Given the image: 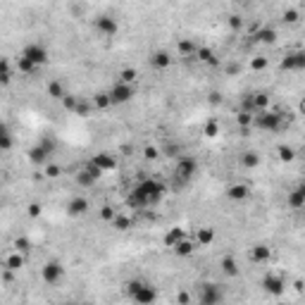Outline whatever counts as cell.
Here are the masks:
<instances>
[{"instance_id":"obj_1","label":"cell","mask_w":305,"mask_h":305,"mask_svg":"<svg viewBox=\"0 0 305 305\" xmlns=\"http://www.w3.org/2000/svg\"><path fill=\"white\" fill-rule=\"evenodd\" d=\"M167 193V184L160 179H141L127 196V205L134 210H148V207L160 205V200Z\"/></svg>"},{"instance_id":"obj_2","label":"cell","mask_w":305,"mask_h":305,"mask_svg":"<svg viewBox=\"0 0 305 305\" xmlns=\"http://www.w3.org/2000/svg\"><path fill=\"white\" fill-rule=\"evenodd\" d=\"M127 296L139 305H148V303H155V301H157V291H155L148 282H141V279H131V282L127 284Z\"/></svg>"},{"instance_id":"obj_3","label":"cell","mask_w":305,"mask_h":305,"mask_svg":"<svg viewBox=\"0 0 305 305\" xmlns=\"http://www.w3.org/2000/svg\"><path fill=\"white\" fill-rule=\"evenodd\" d=\"M253 124L260 131H279L284 124V115L279 110H260L253 115Z\"/></svg>"},{"instance_id":"obj_4","label":"cell","mask_w":305,"mask_h":305,"mask_svg":"<svg viewBox=\"0 0 305 305\" xmlns=\"http://www.w3.org/2000/svg\"><path fill=\"white\" fill-rule=\"evenodd\" d=\"M198 172V160L196 157H188V155H184V157H179L174 164V179L176 184H188L193 176H196Z\"/></svg>"},{"instance_id":"obj_5","label":"cell","mask_w":305,"mask_h":305,"mask_svg":"<svg viewBox=\"0 0 305 305\" xmlns=\"http://www.w3.org/2000/svg\"><path fill=\"white\" fill-rule=\"evenodd\" d=\"M53 152H55V141L53 139H41V141L29 151V162L36 164V167H43V164L50 160V155H53Z\"/></svg>"},{"instance_id":"obj_6","label":"cell","mask_w":305,"mask_h":305,"mask_svg":"<svg viewBox=\"0 0 305 305\" xmlns=\"http://www.w3.org/2000/svg\"><path fill=\"white\" fill-rule=\"evenodd\" d=\"M134 96H136V86H134V84H124V81H117V84L108 91L110 105H124V103H129Z\"/></svg>"},{"instance_id":"obj_7","label":"cell","mask_w":305,"mask_h":305,"mask_svg":"<svg viewBox=\"0 0 305 305\" xmlns=\"http://www.w3.org/2000/svg\"><path fill=\"white\" fill-rule=\"evenodd\" d=\"M196 301L203 305H217L224 301V291H222L219 284H200Z\"/></svg>"},{"instance_id":"obj_8","label":"cell","mask_w":305,"mask_h":305,"mask_svg":"<svg viewBox=\"0 0 305 305\" xmlns=\"http://www.w3.org/2000/svg\"><path fill=\"white\" fill-rule=\"evenodd\" d=\"M19 55H22V57H26L29 62H33L36 67H43L45 62L50 60V55H48V48H45L43 43H36V41H33V43H26V45H24Z\"/></svg>"},{"instance_id":"obj_9","label":"cell","mask_w":305,"mask_h":305,"mask_svg":"<svg viewBox=\"0 0 305 305\" xmlns=\"http://www.w3.org/2000/svg\"><path fill=\"white\" fill-rule=\"evenodd\" d=\"M41 279H43L48 286H57V284L65 279V267H62V262L48 260L43 267H41Z\"/></svg>"},{"instance_id":"obj_10","label":"cell","mask_w":305,"mask_h":305,"mask_svg":"<svg viewBox=\"0 0 305 305\" xmlns=\"http://www.w3.org/2000/svg\"><path fill=\"white\" fill-rule=\"evenodd\" d=\"M100 176H103V172H100L96 164L88 162L84 169H79V172H76L74 181H76V186H79V188H91V186H96V181H98Z\"/></svg>"},{"instance_id":"obj_11","label":"cell","mask_w":305,"mask_h":305,"mask_svg":"<svg viewBox=\"0 0 305 305\" xmlns=\"http://www.w3.org/2000/svg\"><path fill=\"white\" fill-rule=\"evenodd\" d=\"M93 29H96L100 36L110 38V36H117L120 22H117L115 17H110V14H100V17H96V22H93Z\"/></svg>"},{"instance_id":"obj_12","label":"cell","mask_w":305,"mask_h":305,"mask_svg":"<svg viewBox=\"0 0 305 305\" xmlns=\"http://www.w3.org/2000/svg\"><path fill=\"white\" fill-rule=\"evenodd\" d=\"M91 164H96L103 174H108L112 169H117V157H115L112 152L103 151V152H96V155L91 157Z\"/></svg>"},{"instance_id":"obj_13","label":"cell","mask_w":305,"mask_h":305,"mask_svg":"<svg viewBox=\"0 0 305 305\" xmlns=\"http://www.w3.org/2000/svg\"><path fill=\"white\" fill-rule=\"evenodd\" d=\"M262 289L272 296H282L286 291V284H284V279L279 274H265L262 277Z\"/></svg>"},{"instance_id":"obj_14","label":"cell","mask_w":305,"mask_h":305,"mask_svg":"<svg viewBox=\"0 0 305 305\" xmlns=\"http://www.w3.org/2000/svg\"><path fill=\"white\" fill-rule=\"evenodd\" d=\"M282 67L284 69H289V72H301V69L305 67V53L303 50H294V53H289L282 60Z\"/></svg>"},{"instance_id":"obj_15","label":"cell","mask_w":305,"mask_h":305,"mask_svg":"<svg viewBox=\"0 0 305 305\" xmlns=\"http://www.w3.org/2000/svg\"><path fill=\"white\" fill-rule=\"evenodd\" d=\"M148 62H151L152 69L164 72V69H169V67H172V55L167 53V50H155V53L148 57Z\"/></svg>"},{"instance_id":"obj_16","label":"cell","mask_w":305,"mask_h":305,"mask_svg":"<svg viewBox=\"0 0 305 305\" xmlns=\"http://www.w3.org/2000/svg\"><path fill=\"white\" fill-rule=\"evenodd\" d=\"M227 198L229 200H234V203H243V200L251 198V188H248L246 184H231L227 188Z\"/></svg>"},{"instance_id":"obj_17","label":"cell","mask_w":305,"mask_h":305,"mask_svg":"<svg viewBox=\"0 0 305 305\" xmlns=\"http://www.w3.org/2000/svg\"><path fill=\"white\" fill-rule=\"evenodd\" d=\"M67 212H69L72 217H81V215H86L88 212V200L84 196H74L69 203H67Z\"/></svg>"},{"instance_id":"obj_18","label":"cell","mask_w":305,"mask_h":305,"mask_svg":"<svg viewBox=\"0 0 305 305\" xmlns=\"http://www.w3.org/2000/svg\"><path fill=\"white\" fill-rule=\"evenodd\" d=\"M196 248H198V243H196V241H191L188 236H184L179 243H174V246H172V251H174L179 258H188V255H193V253H196Z\"/></svg>"},{"instance_id":"obj_19","label":"cell","mask_w":305,"mask_h":305,"mask_svg":"<svg viewBox=\"0 0 305 305\" xmlns=\"http://www.w3.org/2000/svg\"><path fill=\"white\" fill-rule=\"evenodd\" d=\"M272 258V251L265 246V243H255L251 248V260L255 262V265H262V262H267Z\"/></svg>"},{"instance_id":"obj_20","label":"cell","mask_w":305,"mask_h":305,"mask_svg":"<svg viewBox=\"0 0 305 305\" xmlns=\"http://www.w3.org/2000/svg\"><path fill=\"white\" fill-rule=\"evenodd\" d=\"M286 203H289V207H294V210H301V207L305 205V188L303 186H296L294 191L286 196Z\"/></svg>"},{"instance_id":"obj_21","label":"cell","mask_w":305,"mask_h":305,"mask_svg":"<svg viewBox=\"0 0 305 305\" xmlns=\"http://www.w3.org/2000/svg\"><path fill=\"white\" fill-rule=\"evenodd\" d=\"M14 146V136H12L10 127L5 122H0V152H7Z\"/></svg>"},{"instance_id":"obj_22","label":"cell","mask_w":305,"mask_h":305,"mask_svg":"<svg viewBox=\"0 0 305 305\" xmlns=\"http://www.w3.org/2000/svg\"><path fill=\"white\" fill-rule=\"evenodd\" d=\"M24 262H26V258H24L19 251H14L10 253L7 258H5V270H12V272H19L24 267Z\"/></svg>"},{"instance_id":"obj_23","label":"cell","mask_w":305,"mask_h":305,"mask_svg":"<svg viewBox=\"0 0 305 305\" xmlns=\"http://www.w3.org/2000/svg\"><path fill=\"white\" fill-rule=\"evenodd\" d=\"M251 105H253V112H260V110H267V108H270V96H267L265 91L251 93Z\"/></svg>"},{"instance_id":"obj_24","label":"cell","mask_w":305,"mask_h":305,"mask_svg":"<svg viewBox=\"0 0 305 305\" xmlns=\"http://www.w3.org/2000/svg\"><path fill=\"white\" fill-rule=\"evenodd\" d=\"M198 246H210L212 241H215V229L210 227H200L196 229V239H193Z\"/></svg>"},{"instance_id":"obj_25","label":"cell","mask_w":305,"mask_h":305,"mask_svg":"<svg viewBox=\"0 0 305 305\" xmlns=\"http://www.w3.org/2000/svg\"><path fill=\"white\" fill-rule=\"evenodd\" d=\"M193 57H198L203 65H217V55H215V50H210V48H196Z\"/></svg>"},{"instance_id":"obj_26","label":"cell","mask_w":305,"mask_h":305,"mask_svg":"<svg viewBox=\"0 0 305 305\" xmlns=\"http://www.w3.org/2000/svg\"><path fill=\"white\" fill-rule=\"evenodd\" d=\"M184 236H186V231L181 227L169 229V231L164 234V246H167V248H172V246H174V243H179V241L184 239Z\"/></svg>"},{"instance_id":"obj_27","label":"cell","mask_w":305,"mask_h":305,"mask_svg":"<svg viewBox=\"0 0 305 305\" xmlns=\"http://www.w3.org/2000/svg\"><path fill=\"white\" fill-rule=\"evenodd\" d=\"M65 86H62V81H57V79H53V81H48V96L53 100H62L65 98Z\"/></svg>"},{"instance_id":"obj_28","label":"cell","mask_w":305,"mask_h":305,"mask_svg":"<svg viewBox=\"0 0 305 305\" xmlns=\"http://www.w3.org/2000/svg\"><path fill=\"white\" fill-rule=\"evenodd\" d=\"M110 224L117 229V231H129L134 222H131L129 215H120V212H115V217H112V222H110Z\"/></svg>"},{"instance_id":"obj_29","label":"cell","mask_w":305,"mask_h":305,"mask_svg":"<svg viewBox=\"0 0 305 305\" xmlns=\"http://www.w3.org/2000/svg\"><path fill=\"white\" fill-rule=\"evenodd\" d=\"M222 272L227 274V277H236V274H239V265H236V260H234L231 255H224V258H222Z\"/></svg>"},{"instance_id":"obj_30","label":"cell","mask_w":305,"mask_h":305,"mask_svg":"<svg viewBox=\"0 0 305 305\" xmlns=\"http://www.w3.org/2000/svg\"><path fill=\"white\" fill-rule=\"evenodd\" d=\"M176 53L181 55V57H193V55H196V45L191 43L188 38H181V41L176 43Z\"/></svg>"},{"instance_id":"obj_31","label":"cell","mask_w":305,"mask_h":305,"mask_svg":"<svg viewBox=\"0 0 305 305\" xmlns=\"http://www.w3.org/2000/svg\"><path fill=\"white\" fill-rule=\"evenodd\" d=\"M12 81V69H10V62L5 57H0V86H7Z\"/></svg>"},{"instance_id":"obj_32","label":"cell","mask_w":305,"mask_h":305,"mask_svg":"<svg viewBox=\"0 0 305 305\" xmlns=\"http://www.w3.org/2000/svg\"><path fill=\"white\" fill-rule=\"evenodd\" d=\"M17 69H19V74H36V72H38V67L33 65V62H29V60H26V57H22V55H19V57H17Z\"/></svg>"},{"instance_id":"obj_33","label":"cell","mask_w":305,"mask_h":305,"mask_svg":"<svg viewBox=\"0 0 305 305\" xmlns=\"http://www.w3.org/2000/svg\"><path fill=\"white\" fill-rule=\"evenodd\" d=\"M241 164H243V167H248V169H255V167L260 164V155H258L255 151L243 152V157H241Z\"/></svg>"},{"instance_id":"obj_34","label":"cell","mask_w":305,"mask_h":305,"mask_svg":"<svg viewBox=\"0 0 305 305\" xmlns=\"http://www.w3.org/2000/svg\"><path fill=\"white\" fill-rule=\"evenodd\" d=\"M253 115H255V112H248V110H241L239 115H236V122H239V127L243 131L253 127Z\"/></svg>"},{"instance_id":"obj_35","label":"cell","mask_w":305,"mask_h":305,"mask_svg":"<svg viewBox=\"0 0 305 305\" xmlns=\"http://www.w3.org/2000/svg\"><path fill=\"white\" fill-rule=\"evenodd\" d=\"M255 38H258L260 43H270V45H272L274 41H277V31H274V29H260V31L255 33Z\"/></svg>"},{"instance_id":"obj_36","label":"cell","mask_w":305,"mask_h":305,"mask_svg":"<svg viewBox=\"0 0 305 305\" xmlns=\"http://www.w3.org/2000/svg\"><path fill=\"white\" fill-rule=\"evenodd\" d=\"M91 110H93V105H91V103H84V100H76L74 115H79V117H88V115H91Z\"/></svg>"},{"instance_id":"obj_37","label":"cell","mask_w":305,"mask_h":305,"mask_svg":"<svg viewBox=\"0 0 305 305\" xmlns=\"http://www.w3.org/2000/svg\"><path fill=\"white\" fill-rule=\"evenodd\" d=\"M279 160H282V162H291V160H296V151L291 148V146H282V148H279Z\"/></svg>"},{"instance_id":"obj_38","label":"cell","mask_w":305,"mask_h":305,"mask_svg":"<svg viewBox=\"0 0 305 305\" xmlns=\"http://www.w3.org/2000/svg\"><path fill=\"white\" fill-rule=\"evenodd\" d=\"M136 69H131V67H127V69H122L120 72V81H124V84H134L136 81Z\"/></svg>"},{"instance_id":"obj_39","label":"cell","mask_w":305,"mask_h":305,"mask_svg":"<svg viewBox=\"0 0 305 305\" xmlns=\"http://www.w3.org/2000/svg\"><path fill=\"white\" fill-rule=\"evenodd\" d=\"M93 108H96V110H105V108H110L108 91H105V93H98V96H96V100H93Z\"/></svg>"},{"instance_id":"obj_40","label":"cell","mask_w":305,"mask_h":305,"mask_svg":"<svg viewBox=\"0 0 305 305\" xmlns=\"http://www.w3.org/2000/svg\"><path fill=\"white\" fill-rule=\"evenodd\" d=\"M60 174H62V167H60V164L50 162L48 167H45V176H48V179H57Z\"/></svg>"},{"instance_id":"obj_41","label":"cell","mask_w":305,"mask_h":305,"mask_svg":"<svg viewBox=\"0 0 305 305\" xmlns=\"http://www.w3.org/2000/svg\"><path fill=\"white\" fill-rule=\"evenodd\" d=\"M76 96H69V93H65V98L60 100L62 105H65V110H69V112H74V108H76Z\"/></svg>"},{"instance_id":"obj_42","label":"cell","mask_w":305,"mask_h":305,"mask_svg":"<svg viewBox=\"0 0 305 305\" xmlns=\"http://www.w3.org/2000/svg\"><path fill=\"white\" fill-rule=\"evenodd\" d=\"M251 69L253 72H262V69H267V57H255L251 62Z\"/></svg>"},{"instance_id":"obj_43","label":"cell","mask_w":305,"mask_h":305,"mask_svg":"<svg viewBox=\"0 0 305 305\" xmlns=\"http://www.w3.org/2000/svg\"><path fill=\"white\" fill-rule=\"evenodd\" d=\"M217 134H219V124H217V122H215V120L207 122V124H205V136H210V139H212V136H217Z\"/></svg>"},{"instance_id":"obj_44","label":"cell","mask_w":305,"mask_h":305,"mask_svg":"<svg viewBox=\"0 0 305 305\" xmlns=\"http://www.w3.org/2000/svg\"><path fill=\"white\" fill-rule=\"evenodd\" d=\"M14 248H17V251H22V253H29L31 251V243H29L26 239H17L14 241Z\"/></svg>"},{"instance_id":"obj_45","label":"cell","mask_w":305,"mask_h":305,"mask_svg":"<svg viewBox=\"0 0 305 305\" xmlns=\"http://www.w3.org/2000/svg\"><path fill=\"white\" fill-rule=\"evenodd\" d=\"M284 19H286L289 24H296L298 19H301V14H298V10H286L284 12Z\"/></svg>"},{"instance_id":"obj_46","label":"cell","mask_w":305,"mask_h":305,"mask_svg":"<svg viewBox=\"0 0 305 305\" xmlns=\"http://www.w3.org/2000/svg\"><path fill=\"white\" fill-rule=\"evenodd\" d=\"M100 217L105 219V222H112V217H115V210H112L110 205H103V207H100Z\"/></svg>"},{"instance_id":"obj_47","label":"cell","mask_w":305,"mask_h":305,"mask_svg":"<svg viewBox=\"0 0 305 305\" xmlns=\"http://www.w3.org/2000/svg\"><path fill=\"white\" fill-rule=\"evenodd\" d=\"M38 215H41V205H38V203H31V205H29V217H38Z\"/></svg>"},{"instance_id":"obj_48","label":"cell","mask_w":305,"mask_h":305,"mask_svg":"<svg viewBox=\"0 0 305 305\" xmlns=\"http://www.w3.org/2000/svg\"><path fill=\"white\" fill-rule=\"evenodd\" d=\"M229 24H231V29H241V17H239V14L229 17Z\"/></svg>"},{"instance_id":"obj_49","label":"cell","mask_w":305,"mask_h":305,"mask_svg":"<svg viewBox=\"0 0 305 305\" xmlns=\"http://www.w3.org/2000/svg\"><path fill=\"white\" fill-rule=\"evenodd\" d=\"M176 303H191V296H188V294H179V296H176Z\"/></svg>"},{"instance_id":"obj_50","label":"cell","mask_w":305,"mask_h":305,"mask_svg":"<svg viewBox=\"0 0 305 305\" xmlns=\"http://www.w3.org/2000/svg\"><path fill=\"white\" fill-rule=\"evenodd\" d=\"M146 157H148V160H155V157H157V151H155V148H146Z\"/></svg>"}]
</instances>
